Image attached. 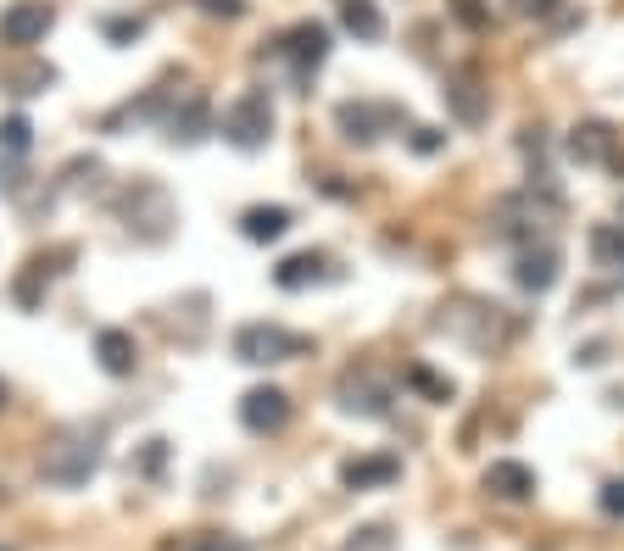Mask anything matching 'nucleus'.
Masks as SVG:
<instances>
[{
	"mask_svg": "<svg viewBox=\"0 0 624 551\" xmlns=\"http://www.w3.org/2000/svg\"><path fill=\"white\" fill-rule=\"evenodd\" d=\"M101 456H107V434L96 423H62L40 445V480L56 485V491H78V485L96 480Z\"/></svg>",
	"mask_w": 624,
	"mask_h": 551,
	"instance_id": "f257e3e1",
	"label": "nucleus"
},
{
	"mask_svg": "<svg viewBox=\"0 0 624 551\" xmlns=\"http://www.w3.org/2000/svg\"><path fill=\"white\" fill-rule=\"evenodd\" d=\"M440 329H452L458 340H469L474 351H502L507 340H513V318H507V307H496V301H480V296H452L440 307Z\"/></svg>",
	"mask_w": 624,
	"mask_h": 551,
	"instance_id": "f03ea898",
	"label": "nucleus"
},
{
	"mask_svg": "<svg viewBox=\"0 0 624 551\" xmlns=\"http://www.w3.org/2000/svg\"><path fill=\"white\" fill-rule=\"evenodd\" d=\"M229 351H234V362H245V367H274V362L307 356L313 340L296 334V329H285V323H240L234 340H229Z\"/></svg>",
	"mask_w": 624,
	"mask_h": 551,
	"instance_id": "7ed1b4c3",
	"label": "nucleus"
},
{
	"mask_svg": "<svg viewBox=\"0 0 624 551\" xmlns=\"http://www.w3.org/2000/svg\"><path fill=\"white\" fill-rule=\"evenodd\" d=\"M218 134L234 145V151H262L267 140H274V107H267L262 89H245V96H234L218 118Z\"/></svg>",
	"mask_w": 624,
	"mask_h": 551,
	"instance_id": "20e7f679",
	"label": "nucleus"
},
{
	"mask_svg": "<svg viewBox=\"0 0 624 551\" xmlns=\"http://www.w3.org/2000/svg\"><path fill=\"white\" fill-rule=\"evenodd\" d=\"M335 401L351 418H385L391 412V385L374 374V367H346L340 385H335Z\"/></svg>",
	"mask_w": 624,
	"mask_h": 551,
	"instance_id": "39448f33",
	"label": "nucleus"
},
{
	"mask_svg": "<svg viewBox=\"0 0 624 551\" xmlns=\"http://www.w3.org/2000/svg\"><path fill=\"white\" fill-rule=\"evenodd\" d=\"M51 29H56V7H51V0H12V7L0 12V45H12V51L40 45Z\"/></svg>",
	"mask_w": 624,
	"mask_h": 551,
	"instance_id": "423d86ee",
	"label": "nucleus"
},
{
	"mask_svg": "<svg viewBox=\"0 0 624 551\" xmlns=\"http://www.w3.org/2000/svg\"><path fill=\"white\" fill-rule=\"evenodd\" d=\"M335 123H340V134H346V140L374 145V140H385V134L402 123V112H396V107H385V101H340V107H335Z\"/></svg>",
	"mask_w": 624,
	"mask_h": 551,
	"instance_id": "0eeeda50",
	"label": "nucleus"
},
{
	"mask_svg": "<svg viewBox=\"0 0 624 551\" xmlns=\"http://www.w3.org/2000/svg\"><path fill=\"white\" fill-rule=\"evenodd\" d=\"M123 218H129V229H140L145 240H162V234H167V223H173V201H167L162 184L140 178L134 190L123 196Z\"/></svg>",
	"mask_w": 624,
	"mask_h": 551,
	"instance_id": "6e6552de",
	"label": "nucleus"
},
{
	"mask_svg": "<svg viewBox=\"0 0 624 551\" xmlns=\"http://www.w3.org/2000/svg\"><path fill=\"white\" fill-rule=\"evenodd\" d=\"M280 56L291 62V73H296V84H307L324 62H329V29L324 23H296V29H285V40H280Z\"/></svg>",
	"mask_w": 624,
	"mask_h": 551,
	"instance_id": "1a4fd4ad",
	"label": "nucleus"
},
{
	"mask_svg": "<svg viewBox=\"0 0 624 551\" xmlns=\"http://www.w3.org/2000/svg\"><path fill=\"white\" fill-rule=\"evenodd\" d=\"M240 423H245L251 434H280V429L291 423V396H285L280 385L245 390V396H240Z\"/></svg>",
	"mask_w": 624,
	"mask_h": 551,
	"instance_id": "9d476101",
	"label": "nucleus"
},
{
	"mask_svg": "<svg viewBox=\"0 0 624 551\" xmlns=\"http://www.w3.org/2000/svg\"><path fill=\"white\" fill-rule=\"evenodd\" d=\"M558 267H563V256H558V245L552 240H529V245H518V256H513V279H518V290H552L558 285Z\"/></svg>",
	"mask_w": 624,
	"mask_h": 551,
	"instance_id": "9b49d317",
	"label": "nucleus"
},
{
	"mask_svg": "<svg viewBox=\"0 0 624 551\" xmlns=\"http://www.w3.org/2000/svg\"><path fill=\"white\" fill-rule=\"evenodd\" d=\"M446 107H452V118L458 123H485V112H491V96H485V84H480V73L474 67H458V73H446Z\"/></svg>",
	"mask_w": 624,
	"mask_h": 551,
	"instance_id": "f8f14e48",
	"label": "nucleus"
},
{
	"mask_svg": "<svg viewBox=\"0 0 624 551\" xmlns=\"http://www.w3.org/2000/svg\"><path fill=\"white\" fill-rule=\"evenodd\" d=\"M340 279V267L324 256V251H296L274 267V285L280 290H313V285H335Z\"/></svg>",
	"mask_w": 624,
	"mask_h": 551,
	"instance_id": "ddd939ff",
	"label": "nucleus"
},
{
	"mask_svg": "<svg viewBox=\"0 0 624 551\" xmlns=\"http://www.w3.org/2000/svg\"><path fill=\"white\" fill-rule=\"evenodd\" d=\"M480 491H485L491 502L518 507V502H529V496H535V474H529L524 463H513V456H496V463L480 474Z\"/></svg>",
	"mask_w": 624,
	"mask_h": 551,
	"instance_id": "4468645a",
	"label": "nucleus"
},
{
	"mask_svg": "<svg viewBox=\"0 0 624 551\" xmlns=\"http://www.w3.org/2000/svg\"><path fill=\"white\" fill-rule=\"evenodd\" d=\"M402 480V456H351V463H340V485L346 491H385Z\"/></svg>",
	"mask_w": 624,
	"mask_h": 551,
	"instance_id": "2eb2a0df",
	"label": "nucleus"
},
{
	"mask_svg": "<svg viewBox=\"0 0 624 551\" xmlns=\"http://www.w3.org/2000/svg\"><path fill=\"white\" fill-rule=\"evenodd\" d=\"M96 362L107 367L112 379H129L134 367H140V351H134V334L129 329H101L96 334Z\"/></svg>",
	"mask_w": 624,
	"mask_h": 551,
	"instance_id": "dca6fc26",
	"label": "nucleus"
},
{
	"mask_svg": "<svg viewBox=\"0 0 624 551\" xmlns=\"http://www.w3.org/2000/svg\"><path fill=\"white\" fill-rule=\"evenodd\" d=\"M613 151H618V134H613L607 123H580V129L569 134V156H574V162H585V167L613 162Z\"/></svg>",
	"mask_w": 624,
	"mask_h": 551,
	"instance_id": "f3484780",
	"label": "nucleus"
},
{
	"mask_svg": "<svg viewBox=\"0 0 624 551\" xmlns=\"http://www.w3.org/2000/svg\"><path fill=\"white\" fill-rule=\"evenodd\" d=\"M207 134H212V107H207V96H185V112L167 118V140H173V145H196V140H207Z\"/></svg>",
	"mask_w": 624,
	"mask_h": 551,
	"instance_id": "a211bd4d",
	"label": "nucleus"
},
{
	"mask_svg": "<svg viewBox=\"0 0 624 551\" xmlns=\"http://www.w3.org/2000/svg\"><path fill=\"white\" fill-rule=\"evenodd\" d=\"M285 229H291V207H245V212H240V234L256 240V245L280 240Z\"/></svg>",
	"mask_w": 624,
	"mask_h": 551,
	"instance_id": "6ab92c4d",
	"label": "nucleus"
},
{
	"mask_svg": "<svg viewBox=\"0 0 624 551\" xmlns=\"http://www.w3.org/2000/svg\"><path fill=\"white\" fill-rule=\"evenodd\" d=\"M340 23H346V34H357V40H385V18H380V7L374 0H340Z\"/></svg>",
	"mask_w": 624,
	"mask_h": 551,
	"instance_id": "aec40b11",
	"label": "nucleus"
},
{
	"mask_svg": "<svg viewBox=\"0 0 624 551\" xmlns=\"http://www.w3.org/2000/svg\"><path fill=\"white\" fill-rule=\"evenodd\" d=\"M591 262L607 273H624V229L618 223H596L591 229Z\"/></svg>",
	"mask_w": 624,
	"mask_h": 551,
	"instance_id": "412c9836",
	"label": "nucleus"
},
{
	"mask_svg": "<svg viewBox=\"0 0 624 551\" xmlns=\"http://www.w3.org/2000/svg\"><path fill=\"white\" fill-rule=\"evenodd\" d=\"M407 385H413V390H424L429 401H452V379H440V374H429L424 362H413V367H407Z\"/></svg>",
	"mask_w": 624,
	"mask_h": 551,
	"instance_id": "4be33fe9",
	"label": "nucleus"
},
{
	"mask_svg": "<svg viewBox=\"0 0 624 551\" xmlns=\"http://www.w3.org/2000/svg\"><path fill=\"white\" fill-rule=\"evenodd\" d=\"M29 145H34V129H29V118H7L0 123V151H12V156H29Z\"/></svg>",
	"mask_w": 624,
	"mask_h": 551,
	"instance_id": "5701e85b",
	"label": "nucleus"
},
{
	"mask_svg": "<svg viewBox=\"0 0 624 551\" xmlns=\"http://www.w3.org/2000/svg\"><path fill=\"white\" fill-rule=\"evenodd\" d=\"M507 12H513L518 23H552V18L563 12V0H507Z\"/></svg>",
	"mask_w": 624,
	"mask_h": 551,
	"instance_id": "b1692460",
	"label": "nucleus"
},
{
	"mask_svg": "<svg viewBox=\"0 0 624 551\" xmlns=\"http://www.w3.org/2000/svg\"><path fill=\"white\" fill-rule=\"evenodd\" d=\"M391 546H396L391 524H369V529H357V535L346 540V551H391Z\"/></svg>",
	"mask_w": 624,
	"mask_h": 551,
	"instance_id": "393cba45",
	"label": "nucleus"
},
{
	"mask_svg": "<svg viewBox=\"0 0 624 551\" xmlns=\"http://www.w3.org/2000/svg\"><path fill=\"white\" fill-rule=\"evenodd\" d=\"M101 34H107V40H118V45H123V40H140V34H145V18H107V23H101Z\"/></svg>",
	"mask_w": 624,
	"mask_h": 551,
	"instance_id": "a878e982",
	"label": "nucleus"
},
{
	"mask_svg": "<svg viewBox=\"0 0 624 551\" xmlns=\"http://www.w3.org/2000/svg\"><path fill=\"white\" fill-rule=\"evenodd\" d=\"M452 18L463 29H485V7H480V0H452Z\"/></svg>",
	"mask_w": 624,
	"mask_h": 551,
	"instance_id": "bb28decb",
	"label": "nucleus"
},
{
	"mask_svg": "<svg viewBox=\"0 0 624 551\" xmlns=\"http://www.w3.org/2000/svg\"><path fill=\"white\" fill-rule=\"evenodd\" d=\"M196 7H201L207 18H229V23L245 18V0H196Z\"/></svg>",
	"mask_w": 624,
	"mask_h": 551,
	"instance_id": "cd10ccee",
	"label": "nucleus"
},
{
	"mask_svg": "<svg viewBox=\"0 0 624 551\" xmlns=\"http://www.w3.org/2000/svg\"><path fill=\"white\" fill-rule=\"evenodd\" d=\"M602 513H607V518H624V480L602 485Z\"/></svg>",
	"mask_w": 624,
	"mask_h": 551,
	"instance_id": "c85d7f7f",
	"label": "nucleus"
},
{
	"mask_svg": "<svg viewBox=\"0 0 624 551\" xmlns=\"http://www.w3.org/2000/svg\"><path fill=\"white\" fill-rule=\"evenodd\" d=\"M413 134H418V140H413L418 151H440V134H435V129H413Z\"/></svg>",
	"mask_w": 624,
	"mask_h": 551,
	"instance_id": "c756f323",
	"label": "nucleus"
},
{
	"mask_svg": "<svg viewBox=\"0 0 624 551\" xmlns=\"http://www.w3.org/2000/svg\"><path fill=\"white\" fill-rule=\"evenodd\" d=\"M0 412H7V385H0Z\"/></svg>",
	"mask_w": 624,
	"mask_h": 551,
	"instance_id": "7c9ffc66",
	"label": "nucleus"
},
{
	"mask_svg": "<svg viewBox=\"0 0 624 551\" xmlns=\"http://www.w3.org/2000/svg\"><path fill=\"white\" fill-rule=\"evenodd\" d=\"M618 229H624V201H618Z\"/></svg>",
	"mask_w": 624,
	"mask_h": 551,
	"instance_id": "2f4dec72",
	"label": "nucleus"
}]
</instances>
